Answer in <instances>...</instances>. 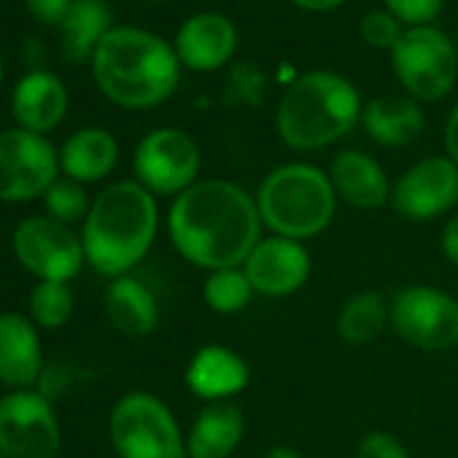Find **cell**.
Returning <instances> with one entry per match:
<instances>
[{
    "label": "cell",
    "instance_id": "cell-19",
    "mask_svg": "<svg viewBox=\"0 0 458 458\" xmlns=\"http://www.w3.org/2000/svg\"><path fill=\"white\" fill-rule=\"evenodd\" d=\"M249 383V364L224 345L199 348L186 367V386L199 399L221 402L243 391Z\"/></svg>",
    "mask_w": 458,
    "mask_h": 458
},
{
    "label": "cell",
    "instance_id": "cell-34",
    "mask_svg": "<svg viewBox=\"0 0 458 458\" xmlns=\"http://www.w3.org/2000/svg\"><path fill=\"white\" fill-rule=\"evenodd\" d=\"M442 254L447 257L450 265L458 267V213L442 229Z\"/></svg>",
    "mask_w": 458,
    "mask_h": 458
},
{
    "label": "cell",
    "instance_id": "cell-1",
    "mask_svg": "<svg viewBox=\"0 0 458 458\" xmlns=\"http://www.w3.org/2000/svg\"><path fill=\"white\" fill-rule=\"evenodd\" d=\"M259 229L257 197L224 178L191 183L167 210V233L175 251L210 273L243 267L251 249L262 241Z\"/></svg>",
    "mask_w": 458,
    "mask_h": 458
},
{
    "label": "cell",
    "instance_id": "cell-17",
    "mask_svg": "<svg viewBox=\"0 0 458 458\" xmlns=\"http://www.w3.org/2000/svg\"><path fill=\"white\" fill-rule=\"evenodd\" d=\"M68 111V89L49 71H30L20 79L12 92V114L17 127L47 135L65 119Z\"/></svg>",
    "mask_w": 458,
    "mask_h": 458
},
{
    "label": "cell",
    "instance_id": "cell-38",
    "mask_svg": "<svg viewBox=\"0 0 458 458\" xmlns=\"http://www.w3.org/2000/svg\"><path fill=\"white\" fill-rule=\"evenodd\" d=\"M0 81H4V57H0Z\"/></svg>",
    "mask_w": 458,
    "mask_h": 458
},
{
    "label": "cell",
    "instance_id": "cell-9",
    "mask_svg": "<svg viewBox=\"0 0 458 458\" xmlns=\"http://www.w3.org/2000/svg\"><path fill=\"white\" fill-rule=\"evenodd\" d=\"M63 450V426L36 388L0 396V455L4 458H57Z\"/></svg>",
    "mask_w": 458,
    "mask_h": 458
},
{
    "label": "cell",
    "instance_id": "cell-37",
    "mask_svg": "<svg viewBox=\"0 0 458 458\" xmlns=\"http://www.w3.org/2000/svg\"><path fill=\"white\" fill-rule=\"evenodd\" d=\"M265 458H302V455H300V450H294L289 445H276L265 453Z\"/></svg>",
    "mask_w": 458,
    "mask_h": 458
},
{
    "label": "cell",
    "instance_id": "cell-26",
    "mask_svg": "<svg viewBox=\"0 0 458 458\" xmlns=\"http://www.w3.org/2000/svg\"><path fill=\"white\" fill-rule=\"evenodd\" d=\"M76 297L68 284L38 281L28 294V313L38 329H60L71 321Z\"/></svg>",
    "mask_w": 458,
    "mask_h": 458
},
{
    "label": "cell",
    "instance_id": "cell-22",
    "mask_svg": "<svg viewBox=\"0 0 458 458\" xmlns=\"http://www.w3.org/2000/svg\"><path fill=\"white\" fill-rule=\"evenodd\" d=\"M119 162V143L108 130L84 127L60 148V170L76 183H95L111 175Z\"/></svg>",
    "mask_w": 458,
    "mask_h": 458
},
{
    "label": "cell",
    "instance_id": "cell-25",
    "mask_svg": "<svg viewBox=\"0 0 458 458\" xmlns=\"http://www.w3.org/2000/svg\"><path fill=\"white\" fill-rule=\"evenodd\" d=\"M391 321V305L377 292H361L345 300L337 316V335L348 345L372 343Z\"/></svg>",
    "mask_w": 458,
    "mask_h": 458
},
{
    "label": "cell",
    "instance_id": "cell-40",
    "mask_svg": "<svg viewBox=\"0 0 458 458\" xmlns=\"http://www.w3.org/2000/svg\"><path fill=\"white\" fill-rule=\"evenodd\" d=\"M455 55H458V38H455Z\"/></svg>",
    "mask_w": 458,
    "mask_h": 458
},
{
    "label": "cell",
    "instance_id": "cell-20",
    "mask_svg": "<svg viewBox=\"0 0 458 458\" xmlns=\"http://www.w3.org/2000/svg\"><path fill=\"white\" fill-rule=\"evenodd\" d=\"M246 431L243 412L229 402L208 404L186 434L189 458H229Z\"/></svg>",
    "mask_w": 458,
    "mask_h": 458
},
{
    "label": "cell",
    "instance_id": "cell-41",
    "mask_svg": "<svg viewBox=\"0 0 458 458\" xmlns=\"http://www.w3.org/2000/svg\"><path fill=\"white\" fill-rule=\"evenodd\" d=\"M0 458H4V455H0Z\"/></svg>",
    "mask_w": 458,
    "mask_h": 458
},
{
    "label": "cell",
    "instance_id": "cell-33",
    "mask_svg": "<svg viewBox=\"0 0 458 458\" xmlns=\"http://www.w3.org/2000/svg\"><path fill=\"white\" fill-rule=\"evenodd\" d=\"M73 0H25L30 17L41 25H63Z\"/></svg>",
    "mask_w": 458,
    "mask_h": 458
},
{
    "label": "cell",
    "instance_id": "cell-12",
    "mask_svg": "<svg viewBox=\"0 0 458 458\" xmlns=\"http://www.w3.org/2000/svg\"><path fill=\"white\" fill-rule=\"evenodd\" d=\"M135 181L151 194H181L197 183L199 148L197 143L175 127L151 130L135 148L132 157Z\"/></svg>",
    "mask_w": 458,
    "mask_h": 458
},
{
    "label": "cell",
    "instance_id": "cell-15",
    "mask_svg": "<svg viewBox=\"0 0 458 458\" xmlns=\"http://www.w3.org/2000/svg\"><path fill=\"white\" fill-rule=\"evenodd\" d=\"M173 49L178 55V63L189 71L210 73L235 57L238 28L218 12H202L181 25Z\"/></svg>",
    "mask_w": 458,
    "mask_h": 458
},
{
    "label": "cell",
    "instance_id": "cell-39",
    "mask_svg": "<svg viewBox=\"0 0 458 458\" xmlns=\"http://www.w3.org/2000/svg\"><path fill=\"white\" fill-rule=\"evenodd\" d=\"M151 4H165V0H151Z\"/></svg>",
    "mask_w": 458,
    "mask_h": 458
},
{
    "label": "cell",
    "instance_id": "cell-24",
    "mask_svg": "<svg viewBox=\"0 0 458 458\" xmlns=\"http://www.w3.org/2000/svg\"><path fill=\"white\" fill-rule=\"evenodd\" d=\"M60 30H63L65 60L92 63L100 41L111 33V12L103 0H73Z\"/></svg>",
    "mask_w": 458,
    "mask_h": 458
},
{
    "label": "cell",
    "instance_id": "cell-13",
    "mask_svg": "<svg viewBox=\"0 0 458 458\" xmlns=\"http://www.w3.org/2000/svg\"><path fill=\"white\" fill-rule=\"evenodd\" d=\"M458 202V165L447 157H426L391 186V205L410 221L445 216Z\"/></svg>",
    "mask_w": 458,
    "mask_h": 458
},
{
    "label": "cell",
    "instance_id": "cell-32",
    "mask_svg": "<svg viewBox=\"0 0 458 458\" xmlns=\"http://www.w3.org/2000/svg\"><path fill=\"white\" fill-rule=\"evenodd\" d=\"M356 458H407V450L396 437L386 431H369L367 437H361Z\"/></svg>",
    "mask_w": 458,
    "mask_h": 458
},
{
    "label": "cell",
    "instance_id": "cell-21",
    "mask_svg": "<svg viewBox=\"0 0 458 458\" xmlns=\"http://www.w3.org/2000/svg\"><path fill=\"white\" fill-rule=\"evenodd\" d=\"M103 302L111 327L124 337H146L159 324V305L154 292L132 276L114 278Z\"/></svg>",
    "mask_w": 458,
    "mask_h": 458
},
{
    "label": "cell",
    "instance_id": "cell-4",
    "mask_svg": "<svg viewBox=\"0 0 458 458\" xmlns=\"http://www.w3.org/2000/svg\"><path fill=\"white\" fill-rule=\"evenodd\" d=\"M359 116L361 100L348 79L332 71H310L284 92L276 127L289 148L318 151L345 138Z\"/></svg>",
    "mask_w": 458,
    "mask_h": 458
},
{
    "label": "cell",
    "instance_id": "cell-11",
    "mask_svg": "<svg viewBox=\"0 0 458 458\" xmlns=\"http://www.w3.org/2000/svg\"><path fill=\"white\" fill-rule=\"evenodd\" d=\"M394 332L420 351H450L458 345V300L428 286L399 289L391 300Z\"/></svg>",
    "mask_w": 458,
    "mask_h": 458
},
{
    "label": "cell",
    "instance_id": "cell-30",
    "mask_svg": "<svg viewBox=\"0 0 458 458\" xmlns=\"http://www.w3.org/2000/svg\"><path fill=\"white\" fill-rule=\"evenodd\" d=\"M359 33L375 49H394L399 44V38L404 36L402 22L391 12H380V9L364 14V20L359 25Z\"/></svg>",
    "mask_w": 458,
    "mask_h": 458
},
{
    "label": "cell",
    "instance_id": "cell-28",
    "mask_svg": "<svg viewBox=\"0 0 458 458\" xmlns=\"http://www.w3.org/2000/svg\"><path fill=\"white\" fill-rule=\"evenodd\" d=\"M44 208L47 216L65 224V226H76L84 224L92 208V199L84 189V183H76L71 178H57L49 191L44 194Z\"/></svg>",
    "mask_w": 458,
    "mask_h": 458
},
{
    "label": "cell",
    "instance_id": "cell-2",
    "mask_svg": "<svg viewBox=\"0 0 458 458\" xmlns=\"http://www.w3.org/2000/svg\"><path fill=\"white\" fill-rule=\"evenodd\" d=\"M157 226V199L146 186L138 181L108 183L92 199L89 216L81 224L87 265L111 281L130 276L151 251Z\"/></svg>",
    "mask_w": 458,
    "mask_h": 458
},
{
    "label": "cell",
    "instance_id": "cell-27",
    "mask_svg": "<svg viewBox=\"0 0 458 458\" xmlns=\"http://www.w3.org/2000/svg\"><path fill=\"white\" fill-rule=\"evenodd\" d=\"M254 286L249 284L243 267H226V270H216L208 276L205 286H202V297L208 302L210 310L221 313V316H233L241 313L251 297H254Z\"/></svg>",
    "mask_w": 458,
    "mask_h": 458
},
{
    "label": "cell",
    "instance_id": "cell-6",
    "mask_svg": "<svg viewBox=\"0 0 458 458\" xmlns=\"http://www.w3.org/2000/svg\"><path fill=\"white\" fill-rule=\"evenodd\" d=\"M108 434L119 458H189L178 420L148 391H130L114 404Z\"/></svg>",
    "mask_w": 458,
    "mask_h": 458
},
{
    "label": "cell",
    "instance_id": "cell-29",
    "mask_svg": "<svg viewBox=\"0 0 458 458\" xmlns=\"http://www.w3.org/2000/svg\"><path fill=\"white\" fill-rule=\"evenodd\" d=\"M265 95V73H259L251 63L235 65L226 81V98L243 106H259Z\"/></svg>",
    "mask_w": 458,
    "mask_h": 458
},
{
    "label": "cell",
    "instance_id": "cell-31",
    "mask_svg": "<svg viewBox=\"0 0 458 458\" xmlns=\"http://www.w3.org/2000/svg\"><path fill=\"white\" fill-rule=\"evenodd\" d=\"M383 4L386 12L410 28H426L442 9V0H383Z\"/></svg>",
    "mask_w": 458,
    "mask_h": 458
},
{
    "label": "cell",
    "instance_id": "cell-7",
    "mask_svg": "<svg viewBox=\"0 0 458 458\" xmlns=\"http://www.w3.org/2000/svg\"><path fill=\"white\" fill-rule=\"evenodd\" d=\"M391 65L412 100H442L458 73L455 44L437 28H410L391 49Z\"/></svg>",
    "mask_w": 458,
    "mask_h": 458
},
{
    "label": "cell",
    "instance_id": "cell-3",
    "mask_svg": "<svg viewBox=\"0 0 458 458\" xmlns=\"http://www.w3.org/2000/svg\"><path fill=\"white\" fill-rule=\"evenodd\" d=\"M92 76L111 103L143 111L175 92L181 63L159 36L140 28H111L92 57Z\"/></svg>",
    "mask_w": 458,
    "mask_h": 458
},
{
    "label": "cell",
    "instance_id": "cell-8",
    "mask_svg": "<svg viewBox=\"0 0 458 458\" xmlns=\"http://www.w3.org/2000/svg\"><path fill=\"white\" fill-rule=\"evenodd\" d=\"M12 251L22 270L36 281L71 284L87 265L81 235L73 226H65L47 213L28 216L14 226Z\"/></svg>",
    "mask_w": 458,
    "mask_h": 458
},
{
    "label": "cell",
    "instance_id": "cell-35",
    "mask_svg": "<svg viewBox=\"0 0 458 458\" xmlns=\"http://www.w3.org/2000/svg\"><path fill=\"white\" fill-rule=\"evenodd\" d=\"M445 151H447V159L458 165V103L450 111L447 124H445Z\"/></svg>",
    "mask_w": 458,
    "mask_h": 458
},
{
    "label": "cell",
    "instance_id": "cell-14",
    "mask_svg": "<svg viewBox=\"0 0 458 458\" xmlns=\"http://www.w3.org/2000/svg\"><path fill=\"white\" fill-rule=\"evenodd\" d=\"M243 273L257 294L286 297L300 292L310 278V254L300 241L270 235L251 249Z\"/></svg>",
    "mask_w": 458,
    "mask_h": 458
},
{
    "label": "cell",
    "instance_id": "cell-10",
    "mask_svg": "<svg viewBox=\"0 0 458 458\" xmlns=\"http://www.w3.org/2000/svg\"><path fill=\"white\" fill-rule=\"evenodd\" d=\"M60 151L47 135L12 127L0 130V202L44 197L60 178Z\"/></svg>",
    "mask_w": 458,
    "mask_h": 458
},
{
    "label": "cell",
    "instance_id": "cell-23",
    "mask_svg": "<svg viewBox=\"0 0 458 458\" xmlns=\"http://www.w3.org/2000/svg\"><path fill=\"white\" fill-rule=\"evenodd\" d=\"M361 122L367 135L388 148H402L407 143H412L415 138H420L426 119L420 106L412 98H402V95H380L375 98L364 111H361Z\"/></svg>",
    "mask_w": 458,
    "mask_h": 458
},
{
    "label": "cell",
    "instance_id": "cell-36",
    "mask_svg": "<svg viewBox=\"0 0 458 458\" xmlns=\"http://www.w3.org/2000/svg\"><path fill=\"white\" fill-rule=\"evenodd\" d=\"M292 4L305 12H332V9L343 6L345 0H292Z\"/></svg>",
    "mask_w": 458,
    "mask_h": 458
},
{
    "label": "cell",
    "instance_id": "cell-18",
    "mask_svg": "<svg viewBox=\"0 0 458 458\" xmlns=\"http://www.w3.org/2000/svg\"><path fill=\"white\" fill-rule=\"evenodd\" d=\"M329 178L335 194L359 210H375L391 199V186L383 167L377 165V159H372L364 151L356 148L340 151L332 159Z\"/></svg>",
    "mask_w": 458,
    "mask_h": 458
},
{
    "label": "cell",
    "instance_id": "cell-16",
    "mask_svg": "<svg viewBox=\"0 0 458 458\" xmlns=\"http://www.w3.org/2000/svg\"><path fill=\"white\" fill-rule=\"evenodd\" d=\"M44 375L38 327L30 316L0 313V383L12 391L36 388Z\"/></svg>",
    "mask_w": 458,
    "mask_h": 458
},
{
    "label": "cell",
    "instance_id": "cell-5",
    "mask_svg": "<svg viewBox=\"0 0 458 458\" xmlns=\"http://www.w3.org/2000/svg\"><path fill=\"white\" fill-rule=\"evenodd\" d=\"M257 208L262 224L278 238L308 241L329 226L337 194L332 178L305 162L276 167L257 191Z\"/></svg>",
    "mask_w": 458,
    "mask_h": 458
}]
</instances>
